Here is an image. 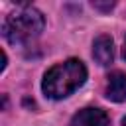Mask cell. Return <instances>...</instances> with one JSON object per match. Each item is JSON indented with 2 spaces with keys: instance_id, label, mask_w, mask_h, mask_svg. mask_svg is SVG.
<instances>
[{
  "instance_id": "6da1fadb",
  "label": "cell",
  "mask_w": 126,
  "mask_h": 126,
  "mask_svg": "<svg viewBox=\"0 0 126 126\" xmlns=\"http://www.w3.org/2000/svg\"><path fill=\"white\" fill-rule=\"evenodd\" d=\"M87 81V67L81 59H67L63 63L53 65L47 69L41 81V91L47 98L61 100L73 94L77 89H81Z\"/></svg>"
},
{
  "instance_id": "7a4b0ae2",
  "label": "cell",
  "mask_w": 126,
  "mask_h": 126,
  "mask_svg": "<svg viewBox=\"0 0 126 126\" xmlns=\"http://www.w3.org/2000/svg\"><path fill=\"white\" fill-rule=\"evenodd\" d=\"M45 28V18L33 6H22L8 14L2 24V35L12 45H26L39 37Z\"/></svg>"
},
{
  "instance_id": "3957f363",
  "label": "cell",
  "mask_w": 126,
  "mask_h": 126,
  "mask_svg": "<svg viewBox=\"0 0 126 126\" xmlns=\"http://www.w3.org/2000/svg\"><path fill=\"white\" fill-rule=\"evenodd\" d=\"M108 124H110V116L106 114V110L98 106L81 108L71 118V126H108Z\"/></svg>"
},
{
  "instance_id": "277c9868",
  "label": "cell",
  "mask_w": 126,
  "mask_h": 126,
  "mask_svg": "<svg viewBox=\"0 0 126 126\" xmlns=\"http://www.w3.org/2000/svg\"><path fill=\"white\" fill-rule=\"evenodd\" d=\"M93 59L100 67H108L114 61V41L108 33H100L93 41Z\"/></svg>"
},
{
  "instance_id": "5b68a950",
  "label": "cell",
  "mask_w": 126,
  "mask_h": 126,
  "mask_svg": "<svg viewBox=\"0 0 126 126\" xmlns=\"http://www.w3.org/2000/svg\"><path fill=\"white\" fill-rule=\"evenodd\" d=\"M104 94L112 102H124L126 100V73L112 71L108 75V83H106Z\"/></svg>"
},
{
  "instance_id": "8992f818",
  "label": "cell",
  "mask_w": 126,
  "mask_h": 126,
  "mask_svg": "<svg viewBox=\"0 0 126 126\" xmlns=\"http://www.w3.org/2000/svg\"><path fill=\"white\" fill-rule=\"evenodd\" d=\"M93 6L96 10H102V12H110L114 8V2H93Z\"/></svg>"
},
{
  "instance_id": "52a82bcc",
  "label": "cell",
  "mask_w": 126,
  "mask_h": 126,
  "mask_svg": "<svg viewBox=\"0 0 126 126\" xmlns=\"http://www.w3.org/2000/svg\"><path fill=\"white\" fill-rule=\"evenodd\" d=\"M122 57H124V61H126V37H124V45H122Z\"/></svg>"
},
{
  "instance_id": "ba28073f",
  "label": "cell",
  "mask_w": 126,
  "mask_h": 126,
  "mask_svg": "<svg viewBox=\"0 0 126 126\" xmlns=\"http://www.w3.org/2000/svg\"><path fill=\"white\" fill-rule=\"evenodd\" d=\"M122 126H126V116H124V118H122Z\"/></svg>"
}]
</instances>
